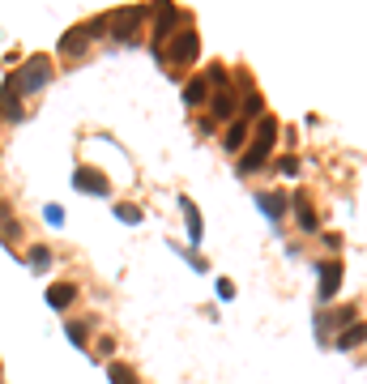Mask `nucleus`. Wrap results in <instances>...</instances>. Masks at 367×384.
I'll list each match as a JSON object with an SVG mask.
<instances>
[{
    "label": "nucleus",
    "instance_id": "nucleus-1",
    "mask_svg": "<svg viewBox=\"0 0 367 384\" xmlns=\"http://www.w3.org/2000/svg\"><path fill=\"white\" fill-rule=\"evenodd\" d=\"M278 137H282V128H278V120L274 116H260L256 120V128H252V145L239 154V176H252V171H260L269 162V154H274V145H278Z\"/></svg>",
    "mask_w": 367,
    "mask_h": 384
},
{
    "label": "nucleus",
    "instance_id": "nucleus-2",
    "mask_svg": "<svg viewBox=\"0 0 367 384\" xmlns=\"http://www.w3.org/2000/svg\"><path fill=\"white\" fill-rule=\"evenodd\" d=\"M196 51H201L196 30H175V34L167 39V47L159 51V56H163L167 65H192V60H196Z\"/></svg>",
    "mask_w": 367,
    "mask_h": 384
},
{
    "label": "nucleus",
    "instance_id": "nucleus-3",
    "mask_svg": "<svg viewBox=\"0 0 367 384\" xmlns=\"http://www.w3.org/2000/svg\"><path fill=\"white\" fill-rule=\"evenodd\" d=\"M154 13H159V22H154V56H159V51L167 47V39L175 34V26H180V9L171 5V0H159Z\"/></svg>",
    "mask_w": 367,
    "mask_h": 384
},
{
    "label": "nucleus",
    "instance_id": "nucleus-4",
    "mask_svg": "<svg viewBox=\"0 0 367 384\" xmlns=\"http://www.w3.org/2000/svg\"><path fill=\"white\" fill-rule=\"evenodd\" d=\"M13 77H18V90H22V94H34V90L47 86V77H51V60H47V56H34V60H26L22 73H13Z\"/></svg>",
    "mask_w": 367,
    "mask_h": 384
},
{
    "label": "nucleus",
    "instance_id": "nucleus-5",
    "mask_svg": "<svg viewBox=\"0 0 367 384\" xmlns=\"http://www.w3.org/2000/svg\"><path fill=\"white\" fill-rule=\"evenodd\" d=\"M102 26H107V22H86V26H73V30L60 39V56H77V51H81L90 39H98V34H102Z\"/></svg>",
    "mask_w": 367,
    "mask_h": 384
},
{
    "label": "nucleus",
    "instance_id": "nucleus-6",
    "mask_svg": "<svg viewBox=\"0 0 367 384\" xmlns=\"http://www.w3.org/2000/svg\"><path fill=\"white\" fill-rule=\"evenodd\" d=\"M141 22H145V9H137V5H133V9H124V13H116V18H112V26H116L112 34H116L120 43H133V39H137V30H141Z\"/></svg>",
    "mask_w": 367,
    "mask_h": 384
},
{
    "label": "nucleus",
    "instance_id": "nucleus-7",
    "mask_svg": "<svg viewBox=\"0 0 367 384\" xmlns=\"http://www.w3.org/2000/svg\"><path fill=\"white\" fill-rule=\"evenodd\" d=\"M73 188L77 192H94V197H112V180L107 176H98V171H73Z\"/></svg>",
    "mask_w": 367,
    "mask_h": 384
},
{
    "label": "nucleus",
    "instance_id": "nucleus-8",
    "mask_svg": "<svg viewBox=\"0 0 367 384\" xmlns=\"http://www.w3.org/2000/svg\"><path fill=\"white\" fill-rule=\"evenodd\" d=\"M338 291H342V260H325V265H321V286H316L321 303H329Z\"/></svg>",
    "mask_w": 367,
    "mask_h": 384
},
{
    "label": "nucleus",
    "instance_id": "nucleus-9",
    "mask_svg": "<svg viewBox=\"0 0 367 384\" xmlns=\"http://www.w3.org/2000/svg\"><path fill=\"white\" fill-rule=\"evenodd\" d=\"M209 107H214V116H218V120H227V116H235V112H239V98H235L231 81L214 90V102H209Z\"/></svg>",
    "mask_w": 367,
    "mask_h": 384
},
{
    "label": "nucleus",
    "instance_id": "nucleus-10",
    "mask_svg": "<svg viewBox=\"0 0 367 384\" xmlns=\"http://www.w3.org/2000/svg\"><path fill=\"white\" fill-rule=\"evenodd\" d=\"M18 77H9L5 81V94H0V116H5V120H22V107H18Z\"/></svg>",
    "mask_w": 367,
    "mask_h": 384
},
{
    "label": "nucleus",
    "instance_id": "nucleus-11",
    "mask_svg": "<svg viewBox=\"0 0 367 384\" xmlns=\"http://www.w3.org/2000/svg\"><path fill=\"white\" fill-rule=\"evenodd\" d=\"M248 137H252V128H248V120H235L227 133H222V145H227V154H239L243 145H248Z\"/></svg>",
    "mask_w": 367,
    "mask_h": 384
},
{
    "label": "nucleus",
    "instance_id": "nucleus-12",
    "mask_svg": "<svg viewBox=\"0 0 367 384\" xmlns=\"http://www.w3.org/2000/svg\"><path fill=\"white\" fill-rule=\"evenodd\" d=\"M184 223H188V239H192V248H196V244L205 239V223H201V209H196L188 197H184Z\"/></svg>",
    "mask_w": 367,
    "mask_h": 384
},
{
    "label": "nucleus",
    "instance_id": "nucleus-13",
    "mask_svg": "<svg viewBox=\"0 0 367 384\" xmlns=\"http://www.w3.org/2000/svg\"><path fill=\"white\" fill-rule=\"evenodd\" d=\"M73 299H77V286H73V282H56V286L47 291V303L56 307V312H65V307H69Z\"/></svg>",
    "mask_w": 367,
    "mask_h": 384
},
{
    "label": "nucleus",
    "instance_id": "nucleus-14",
    "mask_svg": "<svg viewBox=\"0 0 367 384\" xmlns=\"http://www.w3.org/2000/svg\"><path fill=\"white\" fill-rule=\"evenodd\" d=\"M205 98H209V81H205V77H192V81L184 86V102H188V107H201Z\"/></svg>",
    "mask_w": 367,
    "mask_h": 384
},
{
    "label": "nucleus",
    "instance_id": "nucleus-15",
    "mask_svg": "<svg viewBox=\"0 0 367 384\" xmlns=\"http://www.w3.org/2000/svg\"><path fill=\"white\" fill-rule=\"evenodd\" d=\"M363 342H367V320H363V324H350V329H346V333L338 338V350H354V346H363Z\"/></svg>",
    "mask_w": 367,
    "mask_h": 384
},
{
    "label": "nucleus",
    "instance_id": "nucleus-16",
    "mask_svg": "<svg viewBox=\"0 0 367 384\" xmlns=\"http://www.w3.org/2000/svg\"><path fill=\"white\" fill-rule=\"evenodd\" d=\"M256 205L265 209V213L274 218V223H278V218L286 213V197H278V192H265V197H256Z\"/></svg>",
    "mask_w": 367,
    "mask_h": 384
},
{
    "label": "nucleus",
    "instance_id": "nucleus-17",
    "mask_svg": "<svg viewBox=\"0 0 367 384\" xmlns=\"http://www.w3.org/2000/svg\"><path fill=\"white\" fill-rule=\"evenodd\" d=\"M295 218H299L303 231H316V209H312L307 201H295Z\"/></svg>",
    "mask_w": 367,
    "mask_h": 384
},
{
    "label": "nucleus",
    "instance_id": "nucleus-18",
    "mask_svg": "<svg viewBox=\"0 0 367 384\" xmlns=\"http://www.w3.org/2000/svg\"><path fill=\"white\" fill-rule=\"evenodd\" d=\"M107 376H112V384H137V371H133V367H124V363H112V367H107Z\"/></svg>",
    "mask_w": 367,
    "mask_h": 384
},
{
    "label": "nucleus",
    "instance_id": "nucleus-19",
    "mask_svg": "<svg viewBox=\"0 0 367 384\" xmlns=\"http://www.w3.org/2000/svg\"><path fill=\"white\" fill-rule=\"evenodd\" d=\"M26 260H30V269H34V273H43V269L51 265V252H47V248H30V256H26Z\"/></svg>",
    "mask_w": 367,
    "mask_h": 384
},
{
    "label": "nucleus",
    "instance_id": "nucleus-20",
    "mask_svg": "<svg viewBox=\"0 0 367 384\" xmlns=\"http://www.w3.org/2000/svg\"><path fill=\"white\" fill-rule=\"evenodd\" d=\"M116 218L120 223H141V209L137 205H116Z\"/></svg>",
    "mask_w": 367,
    "mask_h": 384
},
{
    "label": "nucleus",
    "instance_id": "nucleus-21",
    "mask_svg": "<svg viewBox=\"0 0 367 384\" xmlns=\"http://www.w3.org/2000/svg\"><path fill=\"white\" fill-rule=\"evenodd\" d=\"M243 116H260V94H243Z\"/></svg>",
    "mask_w": 367,
    "mask_h": 384
},
{
    "label": "nucleus",
    "instance_id": "nucleus-22",
    "mask_svg": "<svg viewBox=\"0 0 367 384\" xmlns=\"http://www.w3.org/2000/svg\"><path fill=\"white\" fill-rule=\"evenodd\" d=\"M69 338H73V346H86V324H81V320L69 324Z\"/></svg>",
    "mask_w": 367,
    "mask_h": 384
},
{
    "label": "nucleus",
    "instance_id": "nucleus-23",
    "mask_svg": "<svg viewBox=\"0 0 367 384\" xmlns=\"http://www.w3.org/2000/svg\"><path fill=\"white\" fill-rule=\"evenodd\" d=\"M278 171H282V176H299V158H295V154L282 158V162H278Z\"/></svg>",
    "mask_w": 367,
    "mask_h": 384
},
{
    "label": "nucleus",
    "instance_id": "nucleus-24",
    "mask_svg": "<svg viewBox=\"0 0 367 384\" xmlns=\"http://www.w3.org/2000/svg\"><path fill=\"white\" fill-rule=\"evenodd\" d=\"M321 239H325V248H333V252L342 248V235H333V231H329V235H321Z\"/></svg>",
    "mask_w": 367,
    "mask_h": 384
},
{
    "label": "nucleus",
    "instance_id": "nucleus-25",
    "mask_svg": "<svg viewBox=\"0 0 367 384\" xmlns=\"http://www.w3.org/2000/svg\"><path fill=\"white\" fill-rule=\"evenodd\" d=\"M218 295H222V299H235V286H231V282L222 278V282H218Z\"/></svg>",
    "mask_w": 367,
    "mask_h": 384
}]
</instances>
